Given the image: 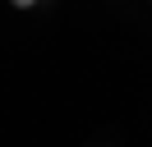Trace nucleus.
<instances>
[{
	"label": "nucleus",
	"instance_id": "nucleus-1",
	"mask_svg": "<svg viewBox=\"0 0 152 147\" xmlns=\"http://www.w3.org/2000/svg\"><path fill=\"white\" fill-rule=\"evenodd\" d=\"M14 9H32V5H42V0H10Z\"/></svg>",
	"mask_w": 152,
	"mask_h": 147
}]
</instances>
